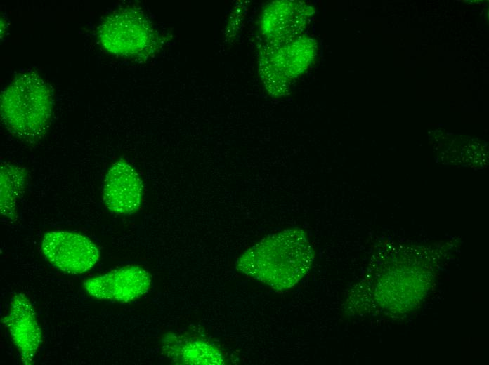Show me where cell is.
<instances>
[{
    "label": "cell",
    "mask_w": 489,
    "mask_h": 365,
    "mask_svg": "<svg viewBox=\"0 0 489 365\" xmlns=\"http://www.w3.org/2000/svg\"><path fill=\"white\" fill-rule=\"evenodd\" d=\"M314 254L305 234L288 230L264 238L237 260L236 269L275 291L296 285L308 272Z\"/></svg>",
    "instance_id": "obj_1"
},
{
    "label": "cell",
    "mask_w": 489,
    "mask_h": 365,
    "mask_svg": "<svg viewBox=\"0 0 489 365\" xmlns=\"http://www.w3.org/2000/svg\"><path fill=\"white\" fill-rule=\"evenodd\" d=\"M53 106V97L48 84L36 73H22L1 93V121L13 135L35 141L48 128Z\"/></svg>",
    "instance_id": "obj_2"
},
{
    "label": "cell",
    "mask_w": 489,
    "mask_h": 365,
    "mask_svg": "<svg viewBox=\"0 0 489 365\" xmlns=\"http://www.w3.org/2000/svg\"><path fill=\"white\" fill-rule=\"evenodd\" d=\"M99 41L115 54L134 56L149 53L155 43L148 19L133 9H123L107 16L98 29Z\"/></svg>",
    "instance_id": "obj_3"
},
{
    "label": "cell",
    "mask_w": 489,
    "mask_h": 365,
    "mask_svg": "<svg viewBox=\"0 0 489 365\" xmlns=\"http://www.w3.org/2000/svg\"><path fill=\"white\" fill-rule=\"evenodd\" d=\"M41 251L57 269L70 274H79L91 270L98 261L100 252L88 237L67 231L46 233Z\"/></svg>",
    "instance_id": "obj_4"
},
{
    "label": "cell",
    "mask_w": 489,
    "mask_h": 365,
    "mask_svg": "<svg viewBox=\"0 0 489 365\" xmlns=\"http://www.w3.org/2000/svg\"><path fill=\"white\" fill-rule=\"evenodd\" d=\"M151 283L148 271L139 266L129 265L87 279L84 287L96 298L128 303L146 294Z\"/></svg>",
    "instance_id": "obj_5"
},
{
    "label": "cell",
    "mask_w": 489,
    "mask_h": 365,
    "mask_svg": "<svg viewBox=\"0 0 489 365\" xmlns=\"http://www.w3.org/2000/svg\"><path fill=\"white\" fill-rule=\"evenodd\" d=\"M143 185L138 173L128 163L119 160L108 170L103 183V198L111 212L129 215L141 204Z\"/></svg>",
    "instance_id": "obj_6"
},
{
    "label": "cell",
    "mask_w": 489,
    "mask_h": 365,
    "mask_svg": "<svg viewBox=\"0 0 489 365\" xmlns=\"http://www.w3.org/2000/svg\"><path fill=\"white\" fill-rule=\"evenodd\" d=\"M3 323L8 329L22 363L32 364L41 343L42 333L32 304L25 294L18 293L12 297Z\"/></svg>",
    "instance_id": "obj_7"
},
{
    "label": "cell",
    "mask_w": 489,
    "mask_h": 365,
    "mask_svg": "<svg viewBox=\"0 0 489 365\" xmlns=\"http://www.w3.org/2000/svg\"><path fill=\"white\" fill-rule=\"evenodd\" d=\"M167 347L169 357L185 364H223L222 353L214 344L195 339H167L164 345Z\"/></svg>",
    "instance_id": "obj_8"
},
{
    "label": "cell",
    "mask_w": 489,
    "mask_h": 365,
    "mask_svg": "<svg viewBox=\"0 0 489 365\" xmlns=\"http://www.w3.org/2000/svg\"><path fill=\"white\" fill-rule=\"evenodd\" d=\"M25 171L19 166L3 164L1 166V212L4 216H15L17 197L24 187Z\"/></svg>",
    "instance_id": "obj_9"
}]
</instances>
